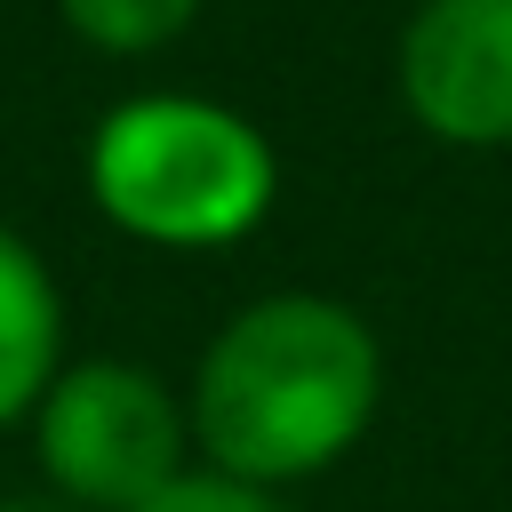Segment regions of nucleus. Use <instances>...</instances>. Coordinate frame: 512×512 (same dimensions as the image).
<instances>
[{
	"mask_svg": "<svg viewBox=\"0 0 512 512\" xmlns=\"http://www.w3.org/2000/svg\"><path fill=\"white\" fill-rule=\"evenodd\" d=\"M64 368V288L40 248L0 224V424L32 416Z\"/></svg>",
	"mask_w": 512,
	"mask_h": 512,
	"instance_id": "39448f33",
	"label": "nucleus"
},
{
	"mask_svg": "<svg viewBox=\"0 0 512 512\" xmlns=\"http://www.w3.org/2000/svg\"><path fill=\"white\" fill-rule=\"evenodd\" d=\"M272 192L264 128L208 96H128L88 136V200L144 248H232L264 224Z\"/></svg>",
	"mask_w": 512,
	"mask_h": 512,
	"instance_id": "f03ea898",
	"label": "nucleus"
},
{
	"mask_svg": "<svg viewBox=\"0 0 512 512\" xmlns=\"http://www.w3.org/2000/svg\"><path fill=\"white\" fill-rule=\"evenodd\" d=\"M384 400V344L376 328L320 296V288H280L240 304L200 368H192V448L208 472L248 480V488H288L328 472L336 456L360 448Z\"/></svg>",
	"mask_w": 512,
	"mask_h": 512,
	"instance_id": "f257e3e1",
	"label": "nucleus"
},
{
	"mask_svg": "<svg viewBox=\"0 0 512 512\" xmlns=\"http://www.w3.org/2000/svg\"><path fill=\"white\" fill-rule=\"evenodd\" d=\"M208 0H56V16L96 48V56H152L176 32H192Z\"/></svg>",
	"mask_w": 512,
	"mask_h": 512,
	"instance_id": "423d86ee",
	"label": "nucleus"
},
{
	"mask_svg": "<svg viewBox=\"0 0 512 512\" xmlns=\"http://www.w3.org/2000/svg\"><path fill=\"white\" fill-rule=\"evenodd\" d=\"M32 456L56 496L136 512L192 472V416L136 360H64L32 408Z\"/></svg>",
	"mask_w": 512,
	"mask_h": 512,
	"instance_id": "7ed1b4c3",
	"label": "nucleus"
},
{
	"mask_svg": "<svg viewBox=\"0 0 512 512\" xmlns=\"http://www.w3.org/2000/svg\"><path fill=\"white\" fill-rule=\"evenodd\" d=\"M392 80L424 136L464 152L512 144V0H416Z\"/></svg>",
	"mask_w": 512,
	"mask_h": 512,
	"instance_id": "20e7f679",
	"label": "nucleus"
},
{
	"mask_svg": "<svg viewBox=\"0 0 512 512\" xmlns=\"http://www.w3.org/2000/svg\"><path fill=\"white\" fill-rule=\"evenodd\" d=\"M136 512H288L272 488H248V480H224V472H208V464H192L176 488H160L152 504H136Z\"/></svg>",
	"mask_w": 512,
	"mask_h": 512,
	"instance_id": "0eeeda50",
	"label": "nucleus"
}]
</instances>
